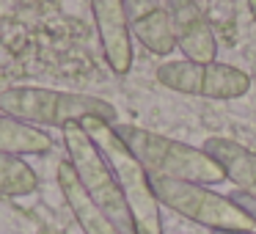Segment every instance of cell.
Segmentation results:
<instances>
[{
    "mask_svg": "<svg viewBox=\"0 0 256 234\" xmlns=\"http://www.w3.org/2000/svg\"><path fill=\"white\" fill-rule=\"evenodd\" d=\"M80 127L88 132V138L94 140L102 157L108 160L110 171L116 174V182L130 204V212H132L135 234H162L160 201H157V193L152 188V174L140 166V160L118 138L116 124L88 116L80 122Z\"/></svg>",
    "mask_w": 256,
    "mask_h": 234,
    "instance_id": "cell-1",
    "label": "cell"
},
{
    "mask_svg": "<svg viewBox=\"0 0 256 234\" xmlns=\"http://www.w3.org/2000/svg\"><path fill=\"white\" fill-rule=\"evenodd\" d=\"M116 132L152 176L196 182L206 188L226 179V171L198 146L166 138L160 132L135 127V124H116Z\"/></svg>",
    "mask_w": 256,
    "mask_h": 234,
    "instance_id": "cell-2",
    "label": "cell"
},
{
    "mask_svg": "<svg viewBox=\"0 0 256 234\" xmlns=\"http://www.w3.org/2000/svg\"><path fill=\"white\" fill-rule=\"evenodd\" d=\"M0 113L14 116L34 127H66L96 116L116 124V108L102 96L74 94V91L42 88V86H12L0 91Z\"/></svg>",
    "mask_w": 256,
    "mask_h": 234,
    "instance_id": "cell-3",
    "label": "cell"
},
{
    "mask_svg": "<svg viewBox=\"0 0 256 234\" xmlns=\"http://www.w3.org/2000/svg\"><path fill=\"white\" fill-rule=\"evenodd\" d=\"M61 132H64V146H66L69 162L74 166V174H78L80 184L86 188V193L91 196V201L124 234H135L132 212H130V204L116 182V174L110 171L108 160L102 157V152L96 149L94 140L88 138V132L80 127V122L66 124Z\"/></svg>",
    "mask_w": 256,
    "mask_h": 234,
    "instance_id": "cell-4",
    "label": "cell"
},
{
    "mask_svg": "<svg viewBox=\"0 0 256 234\" xmlns=\"http://www.w3.org/2000/svg\"><path fill=\"white\" fill-rule=\"evenodd\" d=\"M152 188L162 206L210 232H254L256 228L254 220L245 215V210L232 196H220L206 184L152 176Z\"/></svg>",
    "mask_w": 256,
    "mask_h": 234,
    "instance_id": "cell-5",
    "label": "cell"
},
{
    "mask_svg": "<svg viewBox=\"0 0 256 234\" xmlns=\"http://www.w3.org/2000/svg\"><path fill=\"white\" fill-rule=\"evenodd\" d=\"M157 83L176 94L206 96V100H240L250 91V74L228 64H196V61H168L157 66Z\"/></svg>",
    "mask_w": 256,
    "mask_h": 234,
    "instance_id": "cell-6",
    "label": "cell"
},
{
    "mask_svg": "<svg viewBox=\"0 0 256 234\" xmlns=\"http://www.w3.org/2000/svg\"><path fill=\"white\" fill-rule=\"evenodd\" d=\"M127 28L144 50L152 56H171L176 50V36L168 12V0H124Z\"/></svg>",
    "mask_w": 256,
    "mask_h": 234,
    "instance_id": "cell-7",
    "label": "cell"
},
{
    "mask_svg": "<svg viewBox=\"0 0 256 234\" xmlns=\"http://www.w3.org/2000/svg\"><path fill=\"white\" fill-rule=\"evenodd\" d=\"M91 14L110 72L127 74L132 66V34L127 28L124 0H91Z\"/></svg>",
    "mask_w": 256,
    "mask_h": 234,
    "instance_id": "cell-8",
    "label": "cell"
},
{
    "mask_svg": "<svg viewBox=\"0 0 256 234\" xmlns=\"http://www.w3.org/2000/svg\"><path fill=\"white\" fill-rule=\"evenodd\" d=\"M168 12H171L174 36H176V47L182 50V56L196 64L215 61L218 42L198 3L196 0H168Z\"/></svg>",
    "mask_w": 256,
    "mask_h": 234,
    "instance_id": "cell-9",
    "label": "cell"
},
{
    "mask_svg": "<svg viewBox=\"0 0 256 234\" xmlns=\"http://www.w3.org/2000/svg\"><path fill=\"white\" fill-rule=\"evenodd\" d=\"M56 179H58V188H61V196L66 198L69 212L74 215V220L83 228V234H124L122 228L91 201V196L86 193V188L80 184L78 174H74V166L69 160L58 162Z\"/></svg>",
    "mask_w": 256,
    "mask_h": 234,
    "instance_id": "cell-10",
    "label": "cell"
},
{
    "mask_svg": "<svg viewBox=\"0 0 256 234\" xmlns=\"http://www.w3.org/2000/svg\"><path fill=\"white\" fill-rule=\"evenodd\" d=\"M201 149L226 171V179L240 193L256 198V152L232 138H206Z\"/></svg>",
    "mask_w": 256,
    "mask_h": 234,
    "instance_id": "cell-11",
    "label": "cell"
},
{
    "mask_svg": "<svg viewBox=\"0 0 256 234\" xmlns=\"http://www.w3.org/2000/svg\"><path fill=\"white\" fill-rule=\"evenodd\" d=\"M52 138L42 127L25 124L14 116L0 113V154H50Z\"/></svg>",
    "mask_w": 256,
    "mask_h": 234,
    "instance_id": "cell-12",
    "label": "cell"
},
{
    "mask_svg": "<svg viewBox=\"0 0 256 234\" xmlns=\"http://www.w3.org/2000/svg\"><path fill=\"white\" fill-rule=\"evenodd\" d=\"M39 188V174L14 154H0V196H30Z\"/></svg>",
    "mask_w": 256,
    "mask_h": 234,
    "instance_id": "cell-13",
    "label": "cell"
},
{
    "mask_svg": "<svg viewBox=\"0 0 256 234\" xmlns=\"http://www.w3.org/2000/svg\"><path fill=\"white\" fill-rule=\"evenodd\" d=\"M232 198L237 201L240 206H242V210H245V215H248L250 220H254V226H256V198H254V196H248V193H240V190H234V193H232Z\"/></svg>",
    "mask_w": 256,
    "mask_h": 234,
    "instance_id": "cell-14",
    "label": "cell"
},
{
    "mask_svg": "<svg viewBox=\"0 0 256 234\" xmlns=\"http://www.w3.org/2000/svg\"><path fill=\"white\" fill-rule=\"evenodd\" d=\"M212 234H256V228L254 232H212Z\"/></svg>",
    "mask_w": 256,
    "mask_h": 234,
    "instance_id": "cell-15",
    "label": "cell"
},
{
    "mask_svg": "<svg viewBox=\"0 0 256 234\" xmlns=\"http://www.w3.org/2000/svg\"><path fill=\"white\" fill-rule=\"evenodd\" d=\"M248 8H250V14H254V20H256V0H248Z\"/></svg>",
    "mask_w": 256,
    "mask_h": 234,
    "instance_id": "cell-16",
    "label": "cell"
}]
</instances>
